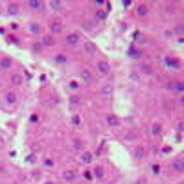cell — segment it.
Returning a JSON list of instances; mask_svg holds the SVG:
<instances>
[{"mask_svg":"<svg viewBox=\"0 0 184 184\" xmlns=\"http://www.w3.org/2000/svg\"><path fill=\"white\" fill-rule=\"evenodd\" d=\"M83 177H85L87 181H92V179H94V177H92V171H88V170H87V171H83Z\"/></svg>","mask_w":184,"mask_h":184,"instance_id":"obj_29","label":"cell"},{"mask_svg":"<svg viewBox=\"0 0 184 184\" xmlns=\"http://www.w3.org/2000/svg\"><path fill=\"white\" fill-rule=\"evenodd\" d=\"M94 6H96V7H101V6H103V2H101V0H98V2H94Z\"/></svg>","mask_w":184,"mask_h":184,"instance_id":"obj_41","label":"cell"},{"mask_svg":"<svg viewBox=\"0 0 184 184\" xmlns=\"http://www.w3.org/2000/svg\"><path fill=\"white\" fill-rule=\"evenodd\" d=\"M142 72H144V74H151V66L144 65V66H142Z\"/></svg>","mask_w":184,"mask_h":184,"instance_id":"obj_36","label":"cell"},{"mask_svg":"<svg viewBox=\"0 0 184 184\" xmlns=\"http://www.w3.org/2000/svg\"><path fill=\"white\" fill-rule=\"evenodd\" d=\"M50 31H52V33H61V31H63V24H61L59 20H52V22H50Z\"/></svg>","mask_w":184,"mask_h":184,"instance_id":"obj_9","label":"cell"},{"mask_svg":"<svg viewBox=\"0 0 184 184\" xmlns=\"http://www.w3.org/2000/svg\"><path fill=\"white\" fill-rule=\"evenodd\" d=\"M41 50H42V44H41V42H37V44L31 46V52H33V53H39Z\"/></svg>","mask_w":184,"mask_h":184,"instance_id":"obj_26","label":"cell"},{"mask_svg":"<svg viewBox=\"0 0 184 184\" xmlns=\"http://www.w3.org/2000/svg\"><path fill=\"white\" fill-rule=\"evenodd\" d=\"M160 133H162V127H160V123H153V125H151V131H149V135H151V136H160Z\"/></svg>","mask_w":184,"mask_h":184,"instance_id":"obj_17","label":"cell"},{"mask_svg":"<svg viewBox=\"0 0 184 184\" xmlns=\"http://www.w3.org/2000/svg\"><path fill=\"white\" fill-rule=\"evenodd\" d=\"M107 123H109L111 127H120L122 122H120V118H118L116 114H109V116H107Z\"/></svg>","mask_w":184,"mask_h":184,"instance_id":"obj_11","label":"cell"},{"mask_svg":"<svg viewBox=\"0 0 184 184\" xmlns=\"http://www.w3.org/2000/svg\"><path fill=\"white\" fill-rule=\"evenodd\" d=\"M29 122H31V123H35V122H39V116H37V114H33V116L29 118Z\"/></svg>","mask_w":184,"mask_h":184,"instance_id":"obj_40","label":"cell"},{"mask_svg":"<svg viewBox=\"0 0 184 184\" xmlns=\"http://www.w3.org/2000/svg\"><path fill=\"white\" fill-rule=\"evenodd\" d=\"M144 157H146V147H142V146L136 147V149H135V159H136V160H142Z\"/></svg>","mask_w":184,"mask_h":184,"instance_id":"obj_18","label":"cell"},{"mask_svg":"<svg viewBox=\"0 0 184 184\" xmlns=\"http://www.w3.org/2000/svg\"><path fill=\"white\" fill-rule=\"evenodd\" d=\"M79 79H81V83H87V85H90L92 83V74H90V70H87V68H83L81 70V74H79Z\"/></svg>","mask_w":184,"mask_h":184,"instance_id":"obj_1","label":"cell"},{"mask_svg":"<svg viewBox=\"0 0 184 184\" xmlns=\"http://www.w3.org/2000/svg\"><path fill=\"white\" fill-rule=\"evenodd\" d=\"M50 7H52V9H63V7H65V4H63V2H57V0H53V2H50Z\"/></svg>","mask_w":184,"mask_h":184,"instance_id":"obj_23","label":"cell"},{"mask_svg":"<svg viewBox=\"0 0 184 184\" xmlns=\"http://www.w3.org/2000/svg\"><path fill=\"white\" fill-rule=\"evenodd\" d=\"M55 61H57L59 65H66V57H65V53H57V57H55Z\"/></svg>","mask_w":184,"mask_h":184,"instance_id":"obj_25","label":"cell"},{"mask_svg":"<svg viewBox=\"0 0 184 184\" xmlns=\"http://www.w3.org/2000/svg\"><path fill=\"white\" fill-rule=\"evenodd\" d=\"M96 68H98L100 74H109V72H111V65H109L107 61H98Z\"/></svg>","mask_w":184,"mask_h":184,"instance_id":"obj_5","label":"cell"},{"mask_svg":"<svg viewBox=\"0 0 184 184\" xmlns=\"http://www.w3.org/2000/svg\"><path fill=\"white\" fill-rule=\"evenodd\" d=\"M17 100H18V98H17L15 92H6V94H4V101H6L7 105H15Z\"/></svg>","mask_w":184,"mask_h":184,"instance_id":"obj_7","label":"cell"},{"mask_svg":"<svg viewBox=\"0 0 184 184\" xmlns=\"http://www.w3.org/2000/svg\"><path fill=\"white\" fill-rule=\"evenodd\" d=\"M79 41H81V35H79V33H68V35H66V44H70V46H76Z\"/></svg>","mask_w":184,"mask_h":184,"instance_id":"obj_3","label":"cell"},{"mask_svg":"<svg viewBox=\"0 0 184 184\" xmlns=\"http://www.w3.org/2000/svg\"><path fill=\"white\" fill-rule=\"evenodd\" d=\"M44 166H46V168H53V160H50V159H44Z\"/></svg>","mask_w":184,"mask_h":184,"instance_id":"obj_34","label":"cell"},{"mask_svg":"<svg viewBox=\"0 0 184 184\" xmlns=\"http://www.w3.org/2000/svg\"><path fill=\"white\" fill-rule=\"evenodd\" d=\"M98 17H100V18H105V17H107V11L100 9V11H98Z\"/></svg>","mask_w":184,"mask_h":184,"instance_id":"obj_37","label":"cell"},{"mask_svg":"<svg viewBox=\"0 0 184 184\" xmlns=\"http://www.w3.org/2000/svg\"><path fill=\"white\" fill-rule=\"evenodd\" d=\"M70 103H72V105H77V103H81V98H79V96H72V98H70Z\"/></svg>","mask_w":184,"mask_h":184,"instance_id":"obj_27","label":"cell"},{"mask_svg":"<svg viewBox=\"0 0 184 184\" xmlns=\"http://www.w3.org/2000/svg\"><path fill=\"white\" fill-rule=\"evenodd\" d=\"M72 123H74V125H81V118H79V116H74V118H72Z\"/></svg>","mask_w":184,"mask_h":184,"instance_id":"obj_32","label":"cell"},{"mask_svg":"<svg viewBox=\"0 0 184 184\" xmlns=\"http://www.w3.org/2000/svg\"><path fill=\"white\" fill-rule=\"evenodd\" d=\"M164 9H166V15H173V13H175V11H173V6H166Z\"/></svg>","mask_w":184,"mask_h":184,"instance_id":"obj_30","label":"cell"},{"mask_svg":"<svg viewBox=\"0 0 184 184\" xmlns=\"http://www.w3.org/2000/svg\"><path fill=\"white\" fill-rule=\"evenodd\" d=\"M29 31H31V33H37V35H39V33L42 31V28H41V24H31V26H29Z\"/></svg>","mask_w":184,"mask_h":184,"instance_id":"obj_24","label":"cell"},{"mask_svg":"<svg viewBox=\"0 0 184 184\" xmlns=\"http://www.w3.org/2000/svg\"><path fill=\"white\" fill-rule=\"evenodd\" d=\"M7 41H9V42H17V37H15V35H7Z\"/></svg>","mask_w":184,"mask_h":184,"instance_id":"obj_39","label":"cell"},{"mask_svg":"<svg viewBox=\"0 0 184 184\" xmlns=\"http://www.w3.org/2000/svg\"><path fill=\"white\" fill-rule=\"evenodd\" d=\"M166 66H170L171 70H181V61L175 57H166Z\"/></svg>","mask_w":184,"mask_h":184,"instance_id":"obj_2","label":"cell"},{"mask_svg":"<svg viewBox=\"0 0 184 184\" xmlns=\"http://www.w3.org/2000/svg\"><path fill=\"white\" fill-rule=\"evenodd\" d=\"M101 92H103V94H111V92H112V87H109V85H107V87H103V88H101Z\"/></svg>","mask_w":184,"mask_h":184,"instance_id":"obj_31","label":"cell"},{"mask_svg":"<svg viewBox=\"0 0 184 184\" xmlns=\"http://www.w3.org/2000/svg\"><path fill=\"white\" fill-rule=\"evenodd\" d=\"M68 87H70V90H74V92H77V90L81 88V83H79V81H76V79H72V81L68 83Z\"/></svg>","mask_w":184,"mask_h":184,"instance_id":"obj_21","label":"cell"},{"mask_svg":"<svg viewBox=\"0 0 184 184\" xmlns=\"http://www.w3.org/2000/svg\"><path fill=\"white\" fill-rule=\"evenodd\" d=\"M171 90L182 94V92H184V81H173V83H171Z\"/></svg>","mask_w":184,"mask_h":184,"instance_id":"obj_14","label":"cell"},{"mask_svg":"<svg viewBox=\"0 0 184 184\" xmlns=\"http://www.w3.org/2000/svg\"><path fill=\"white\" fill-rule=\"evenodd\" d=\"M42 6H44V4H42V2H39V0H29V2H28V7H29V9H33V11L42 9Z\"/></svg>","mask_w":184,"mask_h":184,"instance_id":"obj_15","label":"cell"},{"mask_svg":"<svg viewBox=\"0 0 184 184\" xmlns=\"http://www.w3.org/2000/svg\"><path fill=\"white\" fill-rule=\"evenodd\" d=\"M9 81H11V85H15V87H20V85L24 83V77H22L20 74H11Z\"/></svg>","mask_w":184,"mask_h":184,"instance_id":"obj_10","label":"cell"},{"mask_svg":"<svg viewBox=\"0 0 184 184\" xmlns=\"http://www.w3.org/2000/svg\"><path fill=\"white\" fill-rule=\"evenodd\" d=\"M74 147H76V149H81V147H83V142H81V140H74Z\"/></svg>","mask_w":184,"mask_h":184,"instance_id":"obj_33","label":"cell"},{"mask_svg":"<svg viewBox=\"0 0 184 184\" xmlns=\"http://www.w3.org/2000/svg\"><path fill=\"white\" fill-rule=\"evenodd\" d=\"M61 177H63L65 182H74V181H76V173L70 171V170H65V171L61 173Z\"/></svg>","mask_w":184,"mask_h":184,"instance_id":"obj_8","label":"cell"},{"mask_svg":"<svg viewBox=\"0 0 184 184\" xmlns=\"http://www.w3.org/2000/svg\"><path fill=\"white\" fill-rule=\"evenodd\" d=\"M129 53H131V57H140L142 55V52H136V50H131Z\"/></svg>","mask_w":184,"mask_h":184,"instance_id":"obj_35","label":"cell"},{"mask_svg":"<svg viewBox=\"0 0 184 184\" xmlns=\"http://www.w3.org/2000/svg\"><path fill=\"white\" fill-rule=\"evenodd\" d=\"M146 13H147V6H144V4H142V6H138V7H136V15H138V17H144Z\"/></svg>","mask_w":184,"mask_h":184,"instance_id":"obj_22","label":"cell"},{"mask_svg":"<svg viewBox=\"0 0 184 184\" xmlns=\"http://www.w3.org/2000/svg\"><path fill=\"white\" fill-rule=\"evenodd\" d=\"M83 164H90L92 162V153H88V151H85L83 155H81V159H79Z\"/></svg>","mask_w":184,"mask_h":184,"instance_id":"obj_20","label":"cell"},{"mask_svg":"<svg viewBox=\"0 0 184 184\" xmlns=\"http://www.w3.org/2000/svg\"><path fill=\"white\" fill-rule=\"evenodd\" d=\"M41 44H42V46H53V44H55V39H53V35H44Z\"/></svg>","mask_w":184,"mask_h":184,"instance_id":"obj_16","label":"cell"},{"mask_svg":"<svg viewBox=\"0 0 184 184\" xmlns=\"http://www.w3.org/2000/svg\"><path fill=\"white\" fill-rule=\"evenodd\" d=\"M11 66H13V61L9 57H2L0 59V70H9Z\"/></svg>","mask_w":184,"mask_h":184,"instance_id":"obj_12","label":"cell"},{"mask_svg":"<svg viewBox=\"0 0 184 184\" xmlns=\"http://www.w3.org/2000/svg\"><path fill=\"white\" fill-rule=\"evenodd\" d=\"M20 11L18 4H7V15H17Z\"/></svg>","mask_w":184,"mask_h":184,"instance_id":"obj_19","label":"cell"},{"mask_svg":"<svg viewBox=\"0 0 184 184\" xmlns=\"http://www.w3.org/2000/svg\"><path fill=\"white\" fill-rule=\"evenodd\" d=\"M92 28H94V26H92V22H85V29H87V31H90Z\"/></svg>","mask_w":184,"mask_h":184,"instance_id":"obj_38","label":"cell"},{"mask_svg":"<svg viewBox=\"0 0 184 184\" xmlns=\"http://www.w3.org/2000/svg\"><path fill=\"white\" fill-rule=\"evenodd\" d=\"M151 171H153L155 175H159V173H160V166H159V164H153V166H151Z\"/></svg>","mask_w":184,"mask_h":184,"instance_id":"obj_28","label":"cell"},{"mask_svg":"<svg viewBox=\"0 0 184 184\" xmlns=\"http://www.w3.org/2000/svg\"><path fill=\"white\" fill-rule=\"evenodd\" d=\"M44 184H55V182H52V181H46V182H44Z\"/></svg>","mask_w":184,"mask_h":184,"instance_id":"obj_42","label":"cell"},{"mask_svg":"<svg viewBox=\"0 0 184 184\" xmlns=\"http://www.w3.org/2000/svg\"><path fill=\"white\" fill-rule=\"evenodd\" d=\"M171 170H173L175 173H184V160L182 159H177V160L171 164Z\"/></svg>","mask_w":184,"mask_h":184,"instance_id":"obj_6","label":"cell"},{"mask_svg":"<svg viewBox=\"0 0 184 184\" xmlns=\"http://www.w3.org/2000/svg\"><path fill=\"white\" fill-rule=\"evenodd\" d=\"M92 177H94V179H103V177H105V170H103L101 166H96L94 171H92Z\"/></svg>","mask_w":184,"mask_h":184,"instance_id":"obj_13","label":"cell"},{"mask_svg":"<svg viewBox=\"0 0 184 184\" xmlns=\"http://www.w3.org/2000/svg\"><path fill=\"white\" fill-rule=\"evenodd\" d=\"M83 50H85V53H88V55H96V52H98L96 44H94V42H90V41H87V42L83 44Z\"/></svg>","mask_w":184,"mask_h":184,"instance_id":"obj_4","label":"cell"}]
</instances>
